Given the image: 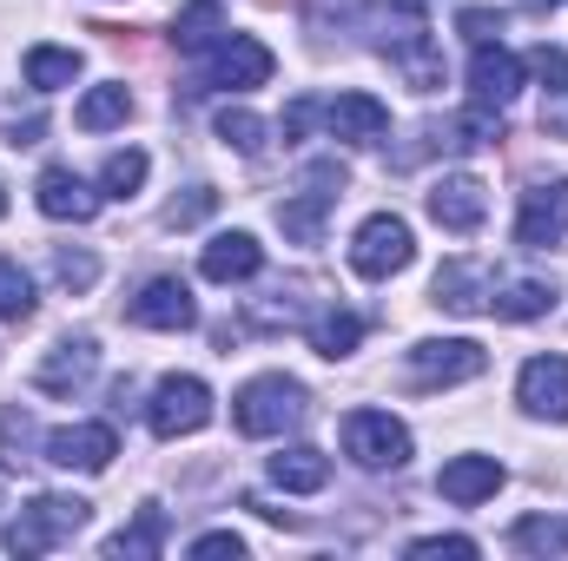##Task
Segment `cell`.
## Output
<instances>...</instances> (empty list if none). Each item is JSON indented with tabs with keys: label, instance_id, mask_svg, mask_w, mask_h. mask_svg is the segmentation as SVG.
<instances>
[{
	"label": "cell",
	"instance_id": "cell-16",
	"mask_svg": "<svg viewBox=\"0 0 568 561\" xmlns=\"http://www.w3.org/2000/svg\"><path fill=\"white\" fill-rule=\"evenodd\" d=\"M516 86H523V60H516L503 40L476 47V60H469V93H476V106L503 113V106L516 100Z\"/></svg>",
	"mask_w": 568,
	"mask_h": 561
},
{
	"label": "cell",
	"instance_id": "cell-25",
	"mask_svg": "<svg viewBox=\"0 0 568 561\" xmlns=\"http://www.w3.org/2000/svg\"><path fill=\"white\" fill-rule=\"evenodd\" d=\"M27 86H40V93H60V86H73L80 80V53L73 47H27Z\"/></svg>",
	"mask_w": 568,
	"mask_h": 561
},
{
	"label": "cell",
	"instance_id": "cell-42",
	"mask_svg": "<svg viewBox=\"0 0 568 561\" xmlns=\"http://www.w3.org/2000/svg\"><path fill=\"white\" fill-rule=\"evenodd\" d=\"M523 7H556V0H523Z\"/></svg>",
	"mask_w": 568,
	"mask_h": 561
},
{
	"label": "cell",
	"instance_id": "cell-29",
	"mask_svg": "<svg viewBox=\"0 0 568 561\" xmlns=\"http://www.w3.org/2000/svg\"><path fill=\"white\" fill-rule=\"evenodd\" d=\"M159 549H165V509H152V502L140 509V522H133V529H120V536L106 542V555H113V561H126V555H159Z\"/></svg>",
	"mask_w": 568,
	"mask_h": 561
},
{
	"label": "cell",
	"instance_id": "cell-36",
	"mask_svg": "<svg viewBox=\"0 0 568 561\" xmlns=\"http://www.w3.org/2000/svg\"><path fill=\"white\" fill-rule=\"evenodd\" d=\"M456 33H463L469 47H489V40L503 33V13H489V7H463V13H456Z\"/></svg>",
	"mask_w": 568,
	"mask_h": 561
},
{
	"label": "cell",
	"instance_id": "cell-38",
	"mask_svg": "<svg viewBox=\"0 0 568 561\" xmlns=\"http://www.w3.org/2000/svg\"><path fill=\"white\" fill-rule=\"evenodd\" d=\"M317 120H324V100H311V93H304V100H291V106H284V126H278V133H284V140H304Z\"/></svg>",
	"mask_w": 568,
	"mask_h": 561
},
{
	"label": "cell",
	"instance_id": "cell-13",
	"mask_svg": "<svg viewBox=\"0 0 568 561\" xmlns=\"http://www.w3.org/2000/svg\"><path fill=\"white\" fill-rule=\"evenodd\" d=\"M429 218L443 225V232H476L483 225V212H489V192H483V178H469V172H449V178H436L429 185Z\"/></svg>",
	"mask_w": 568,
	"mask_h": 561
},
{
	"label": "cell",
	"instance_id": "cell-34",
	"mask_svg": "<svg viewBox=\"0 0 568 561\" xmlns=\"http://www.w3.org/2000/svg\"><path fill=\"white\" fill-rule=\"evenodd\" d=\"M27 436H33L27 410H7V417H0V462H7V469H20V462H27Z\"/></svg>",
	"mask_w": 568,
	"mask_h": 561
},
{
	"label": "cell",
	"instance_id": "cell-2",
	"mask_svg": "<svg viewBox=\"0 0 568 561\" xmlns=\"http://www.w3.org/2000/svg\"><path fill=\"white\" fill-rule=\"evenodd\" d=\"M93 522V502H80V496H33L13 522H7V549L13 555H47L53 542H73L80 529Z\"/></svg>",
	"mask_w": 568,
	"mask_h": 561
},
{
	"label": "cell",
	"instance_id": "cell-5",
	"mask_svg": "<svg viewBox=\"0 0 568 561\" xmlns=\"http://www.w3.org/2000/svg\"><path fill=\"white\" fill-rule=\"evenodd\" d=\"M337 198H344V165L317 159V165L304 172V192L278 205L284 238H297V245H317V238H324V218H331V205H337Z\"/></svg>",
	"mask_w": 568,
	"mask_h": 561
},
{
	"label": "cell",
	"instance_id": "cell-31",
	"mask_svg": "<svg viewBox=\"0 0 568 561\" xmlns=\"http://www.w3.org/2000/svg\"><path fill=\"white\" fill-rule=\"evenodd\" d=\"M33 317V284L13 258H0V324H27Z\"/></svg>",
	"mask_w": 568,
	"mask_h": 561
},
{
	"label": "cell",
	"instance_id": "cell-10",
	"mask_svg": "<svg viewBox=\"0 0 568 561\" xmlns=\"http://www.w3.org/2000/svg\"><path fill=\"white\" fill-rule=\"evenodd\" d=\"M489 297H496V272H489L483 258H449V265L429 278V304H443V310H456V317L489 310Z\"/></svg>",
	"mask_w": 568,
	"mask_h": 561
},
{
	"label": "cell",
	"instance_id": "cell-9",
	"mask_svg": "<svg viewBox=\"0 0 568 561\" xmlns=\"http://www.w3.org/2000/svg\"><path fill=\"white\" fill-rule=\"evenodd\" d=\"M568 238V178H542L523 192V212H516V245L529 252H549Z\"/></svg>",
	"mask_w": 568,
	"mask_h": 561
},
{
	"label": "cell",
	"instance_id": "cell-39",
	"mask_svg": "<svg viewBox=\"0 0 568 561\" xmlns=\"http://www.w3.org/2000/svg\"><path fill=\"white\" fill-rule=\"evenodd\" d=\"M410 555H424V561H436V555L469 561V555H476V542H469V536H424V542H410Z\"/></svg>",
	"mask_w": 568,
	"mask_h": 561
},
{
	"label": "cell",
	"instance_id": "cell-40",
	"mask_svg": "<svg viewBox=\"0 0 568 561\" xmlns=\"http://www.w3.org/2000/svg\"><path fill=\"white\" fill-rule=\"evenodd\" d=\"M192 555H245V542H239V536H232V529H212V536H199V542H192Z\"/></svg>",
	"mask_w": 568,
	"mask_h": 561
},
{
	"label": "cell",
	"instance_id": "cell-22",
	"mask_svg": "<svg viewBox=\"0 0 568 561\" xmlns=\"http://www.w3.org/2000/svg\"><path fill=\"white\" fill-rule=\"evenodd\" d=\"M272 482L291 489V496H317V489L331 482V456H324V449H311V442L278 449V456H272Z\"/></svg>",
	"mask_w": 568,
	"mask_h": 561
},
{
	"label": "cell",
	"instance_id": "cell-6",
	"mask_svg": "<svg viewBox=\"0 0 568 561\" xmlns=\"http://www.w3.org/2000/svg\"><path fill=\"white\" fill-rule=\"evenodd\" d=\"M344 456L357 469H404L410 462V429L384 410H351L344 417Z\"/></svg>",
	"mask_w": 568,
	"mask_h": 561
},
{
	"label": "cell",
	"instance_id": "cell-24",
	"mask_svg": "<svg viewBox=\"0 0 568 561\" xmlns=\"http://www.w3.org/2000/svg\"><path fill=\"white\" fill-rule=\"evenodd\" d=\"M172 40H179V53H212V47L225 40V7H219V0H192V7L179 13Z\"/></svg>",
	"mask_w": 568,
	"mask_h": 561
},
{
	"label": "cell",
	"instance_id": "cell-26",
	"mask_svg": "<svg viewBox=\"0 0 568 561\" xmlns=\"http://www.w3.org/2000/svg\"><path fill=\"white\" fill-rule=\"evenodd\" d=\"M509 549H523V555H568V522L562 516H523L509 529Z\"/></svg>",
	"mask_w": 568,
	"mask_h": 561
},
{
	"label": "cell",
	"instance_id": "cell-3",
	"mask_svg": "<svg viewBox=\"0 0 568 561\" xmlns=\"http://www.w3.org/2000/svg\"><path fill=\"white\" fill-rule=\"evenodd\" d=\"M304 417H311V404H304V390H297L291 377H252V384L232 397L239 436H284V429H297Z\"/></svg>",
	"mask_w": 568,
	"mask_h": 561
},
{
	"label": "cell",
	"instance_id": "cell-43",
	"mask_svg": "<svg viewBox=\"0 0 568 561\" xmlns=\"http://www.w3.org/2000/svg\"><path fill=\"white\" fill-rule=\"evenodd\" d=\"M258 7H291V0H258Z\"/></svg>",
	"mask_w": 568,
	"mask_h": 561
},
{
	"label": "cell",
	"instance_id": "cell-32",
	"mask_svg": "<svg viewBox=\"0 0 568 561\" xmlns=\"http://www.w3.org/2000/svg\"><path fill=\"white\" fill-rule=\"evenodd\" d=\"M145 165H152V159H145V152H133V145H126V152H113V159H106V172H100L106 198H133V192L145 185Z\"/></svg>",
	"mask_w": 568,
	"mask_h": 561
},
{
	"label": "cell",
	"instance_id": "cell-14",
	"mask_svg": "<svg viewBox=\"0 0 568 561\" xmlns=\"http://www.w3.org/2000/svg\"><path fill=\"white\" fill-rule=\"evenodd\" d=\"M272 47H258L252 33H225L219 40V60H212V86H225V93H252V86H265L272 80Z\"/></svg>",
	"mask_w": 568,
	"mask_h": 561
},
{
	"label": "cell",
	"instance_id": "cell-11",
	"mask_svg": "<svg viewBox=\"0 0 568 561\" xmlns=\"http://www.w3.org/2000/svg\"><path fill=\"white\" fill-rule=\"evenodd\" d=\"M113 456H120V436H113L106 422H67V429L47 436V462H53V469L93 476V469H106Z\"/></svg>",
	"mask_w": 568,
	"mask_h": 561
},
{
	"label": "cell",
	"instance_id": "cell-19",
	"mask_svg": "<svg viewBox=\"0 0 568 561\" xmlns=\"http://www.w3.org/2000/svg\"><path fill=\"white\" fill-rule=\"evenodd\" d=\"M516 397H523V410H529V417L568 422V357H529V364H523Z\"/></svg>",
	"mask_w": 568,
	"mask_h": 561
},
{
	"label": "cell",
	"instance_id": "cell-7",
	"mask_svg": "<svg viewBox=\"0 0 568 561\" xmlns=\"http://www.w3.org/2000/svg\"><path fill=\"white\" fill-rule=\"evenodd\" d=\"M410 258H417V238H410V225H404L397 212L364 218L357 238H351V265H357V278H390V272H404Z\"/></svg>",
	"mask_w": 568,
	"mask_h": 561
},
{
	"label": "cell",
	"instance_id": "cell-20",
	"mask_svg": "<svg viewBox=\"0 0 568 561\" xmlns=\"http://www.w3.org/2000/svg\"><path fill=\"white\" fill-rule=\"evenodd\" d=\"M258 265H265V252H258L252 232H219L205 245V258H199V272L212 284H245V278H258Z\"/></svg>",
	"mask_w": 568,
	"mask_h": 561
},
{
	"label": "cell",
	"instance_id": "cell-44",
	"mask_svg": "<svg viewBox=\"0 0 568 561\" xmlns=\"http://www.w3.org/2000/svg\"><path fill=\"white\" fill-rule=\"evenodd\" d=\"M0 218H7V192H0Z\"/></svg>",
	"mask_w": 568,
	"mask_h": 561
},
{
	"label": "cell",
	"instance_id": "cell-41",
	"mask_svg": "<svg viewBox=\"0 0 568 561\" xmlns=\"http://www.w3.org/2000/svg\"><path fill=\"white\" fill-rule=\"evenodd\" d=\"M40 133H47V120H40V113H27V120L13 113V120H7V145H13V152H20V145H40Z\"/></svg>",
	"mask_w": 568,
	"mask_h": 561
},
{
	"label": "cell",
	"instance_id": "cell-1",
	"mask_svg": "<svg viewBox=\"0 0 568 561\" xmlns=\"http://www.w3.org/2000/svg\"><path fill=\"white\" fill-rule=\"evenodd\" d=\"M364 33L371 47L410 80V93H436L443 86V53L429 40V7L424 0H371L364 7Z\"/></svg>",
	"mask_w": 568,
	"mask_h": 561
},
{
	"label": "cell",
	"instance_id": "cell-15",
	"mask_svg": "<svg viewBox=\"0 0 568 561\" xmlns=\"http://www.w3.org/2000/svg\"><path fill=\"white\" fill-rule=\"evenodd\" d=\"M126 317L145 324V330H192V324H199V304H192L185 278H152L140 297L126 304Z\"/></svg>",
	"mask_w": 568,
	"mask_h": 561
},
{
	"label": "cell",
	"instance_id": "cell-12",
	"mask_svg": "<svg viewBox=\"0 0 568 561\" xmlns=\"http://www.w3.org/2000/svg\"><path fill=\"white\" fill-rule=\"evenodd\" d=\"M93 370H100V344H93V337H67V344H53V350L40 357L33 390H47V397H73V390L93 384Z\"/></svg>",
	"mask_w": 568,
	"mask_h": 561
},
{
	"label": "cell",
	"instance_id": "cell-35",
	"mask_svg": "<svg viewBox=\"0 0 568 561\" xmlns=\"http://www.w3.org/2000/svg\"><path fill=\"white\" fill-rule=\"evenodd\" d=\"M53 278L67 284V290H87V284L100 278V258L93 252H53Z\"/></svg>",
	"mask_w": 568,
	"mask_h": 561
},
{
	"label": "cell",
	"instance_id": "cell-8",
	"mask_svg": "<svg viewBox=\"0 0 568 561\" xmlns=\"http://www.w3.org/2000/svg\"><path fill=\"white\" fill-rule=\"evenodd\" d=\"M145 422H152V436H159V442L192 436V429H205V422H212V390H205L199 377H165V384L152 390V404H145Z\"/></svg>",
	"mask_w": 568,
	"mask_h": 561
},
{
	"label": "cell",
	"instance_id": "cell-4",
	"mask_svg": "<svg viewBox=\"0 0 568 561\" xmlns=\"http://www.w3.org/2000/svg\"><path fill=\"white\" fill-rule=\"evenodd\" d=\"M489 370V350L476 337H429L410 350V390H449Z\"/></svg>",
	"mask_w": 568,
	"mask_h": 561
},
{
	"label": "cell",
	"instance_id": "cell-23",
	"mask_svg": "<svg viewBox=\"0 0 568 561\" xmlns=\"http://www.w3.org/2000/svg\"><path fill=\"white\" fill-rule=\"evenodd\" d=\"M489 310H496V317H509V324L549 317V310H556V284H542V278H509V284H496Z\"/></svg>",
	"mask_w": 568,
	"mask_h": 561
},
{
	"label": "cell",
	"instance_id": "cell-27",
	"mask_svg": "<svg viewBox=\"0 0 568 561\" xmlns=\"http://www.w3.org/2000/svg\"><path fill=\"white\" fill-rule=\"evenodd\" d=\"M126 113H133V93L126 86H93L73 120H80V133H106V126H126Z\"/></svg>",
	"mask_w": 568,
	"mask_h": 561
},
{
	"label": "cell",
	"instance_id": "cell-17",
	"mask_svg": "<svg viewBox=\"0 0 568 561\" xmlns=\"http://www.w3.org/2000/svg\"><path fill=\"white\" fill-rule=\"evenodd\" d=\"M324 126H331V140L377 145L390 133V106L371 100V93H337V100H324Z\"/></svg>",
	"mask_w": 568,
	"mask_h": 561
},
{
	"label": "cell",
	"instance_id": "cell-33",
	"mask_svg": "<svg viewBox=\"0 0 568 561\" xmlns=\"http://www.w3.org/2000/svg\"><path fill=\"white\" fill-rule=\"evenodd\" d=\"M212 212H219V192H212V185H192L185 198H172V205H165V225H172V232H185V225H199V218H212Z\"/></svg>",
	"mask_w": 568,
	"mask_h": 561
},
{
	"label": "cell",
	"instance_id": "cell-30",
	"mask_svg": "<svg viewBox=\"0 0 568 561\" xmlns=\"http://www.w3.org/2000/svg\"><path fill=\"white\" fill-rule=\"evenodd\" d=\"M219 140L232 145V152H245V159H252V152H265L272 126H265L258 113H245V106H225V113H219Z\"/></svg>",
	"mask_w": 568,
	"mask_h": 561
},
{
	"label": "cell",
	"instance_id": "cell-28",
	"mask_svg": "<svg viewBox=\"0 0 568 561\" xmlns=\"http://www.w3.org/2000/svg\"><path fill=\"white\" fill-rule=\"evenodd\" d=\"M357 337H364V317H351V310H324V317L311 324V350H317V357H331V364H337V357H351V350H357Z\"/></svg>",
	"mask_w": 568,
	"mask_h": 561
},
{
	"label": "cell",
	"instance_id": "cell-18",
	"mask_svg": "<svg viewBox=\"0 0 568 561\" xmlns=\"http://www.w3.org/2000/svg\"><path fill=\"white\" fill-rule=\"evenodd\" d=\"M33 198H40V212H47V218H60V225H67V218H73V225H87V218L100 212V192H93L73 165H47V172H40V185H33Z\"/></svg>",
	"mask_w": 568,
	"mask_h": 561
},
{
	"label": "cell",
	"instance_id": "cell-37",
	"mask_svg": "<svg viewBox=\"0 0 568 561\" xmlns=\"http://www.w3.org/2000/svg\"><path fill=\"white\" fill-rule=\"evenodd\" d=\"M529 73H542V80H549V93H568V53H562V47H549V40H542V47L529 53Z\"/></svg>",
	"mask_w": 568,
	"mask_h": 561
},
{
	"label": "cell",
	"instance_id": "cell-21",
	"mask_svg": "<svg viewBox=\"0 0 568 561\" xmlns=\"http://www.w3.org/2000/svg\"><path fill=\"white\" fill-rule=\"evenodd\" d=\"M436 489L449 496V502H489L496 489H503V462L496 456H456V462H443V476H436Z\"/></svg>",
	"mask_w": 568,
	"mask_h": 561
}]
</instances>
